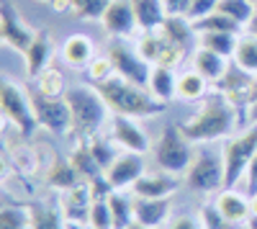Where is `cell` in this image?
I'll list each match as a JSON object with an SVG mask.
<instances>
[{
	"instance_id": "cell-28",
	"label": "cell",
	"mask_w": 257,
	"mask_h": 229,
	"mask_svg": "<svg viewBox=\"0 0 257 229\" xmlns=\"http://www.w3.org/2000/svg\"><path fill=\"white\" fill-rule=\"evenodd\" d=\"M67 157H70V162L75 165V170H77L85 180H93V178L103 175V168L98 165V160L93 157L88 139H75V147H72V152H70Z\"/></svg>"
},
{
	"instance_id": "cell-12",
	"label": "cell",
	"mask_w": 257,
	"mask_h": 229,
	"mask_svg": "<svg viewBox=\"0 0 257 229\" xmlns=\"http://www.w3.org/2000/svg\"><path fill=\"white\" fill-rule=\"evenodd\" d=\"M254 80H257V77L247 75L244 70H239V67L231 62L229 70H226V75L216 82V85H213V90H219L221 95H226L237 111H244V113H247L249 103L254 100Z\"/></svg>"
},
{
	"instance_id": "cell-15",
	"label": "cell",
	"mask_w": 257,
	"mask_h": 229,
	"mask_svg": "<svg viewBox=\"0 0 257 229\" xmlns=\"http://www.w3.org/2000/svg\"><path fill=\"white\" fill-rule=\"evenodd\" d=\"M100 26L111 39H128L132 36L139 29L132 0H111L108 11L100 18Z\"/></svg>"
},
{
	"instance_id": "cell-39",
	"label": "cell",
	"mask_w": 257,
	"mask_h": 229,
	"mask_svg": "<svg viewBox=\"0 0 257 229\" xmlns=\"http://www.w3.org/2000/svg\"><path fill=\"white\" fill-rule=\"evenodd\" d=\"M88 80L93 82V85H98V82H105V80H111L116 75V67H113V62L108 54H98L90 65H88Z\"/></svg>"
},
{
	"instance_id": "cell-2",
	"label": "cell",
	"mask_w": 257,
	"mask_h": 229,
	"mask_svg": "<svg viewBox=\"0 0 257 229\" xmlns=\"http://www.w3.org/2000/svg\"><path fill=\"white\" fill-rule=\"evenodd\" d=\"M98 93L103 95L105 106L111 108V113L118 116H132V119H155L160 113H165L167 103L157 100L149 88L137 85V82H128L118 75H113L111 80L98 82Z\"/></svg>"
},
{
	"instance_id": "cell-11",
	"label": "cell",
	"mask_w": 257,
	"mask_h": 229,
	"mask_svg": "<svg viewBox=\"0 0 257 229\" xmlns=\"http://www.w3.org/2000/svg\"><path fill=\"white\" fill-rule=\"evenodd\" d=\"M108 137L118 144V150H126V152H139V155H147L152 150V142H149V134L142 129L139 119H132V116H118V113H111V121H108Z\"/></svg>"
},
{
	"instance_id": "cell-53",
	"label": "cell",
	"mask_w": 257,
	"mask_h": 229,
	"mask_svg": "<svg viewBox=\"0 0 257 229\" xmlns=\"http://www.w3.org/2000/svg\"><path fill=\"white\" fill-rule=\"evenodd\" d=\"M39 3H52V0H39Z\"/></svg>"
},
{
	"instance_id": "cell-9",
	"label": "cell",
	"mask_w": 257,
	"mask_h": 229,
	"mask_svg": "<svg viewBox=\"0 0 257 229\" xmlns=\"http://www.w3.org/2000/svg\"><path fill=\"white\" fill-rule=\"evenodd\" d=\"M105 54L111 57L118 77H123L128 82H137V85H144V88L149 85L152 65H149V62L137 52V47H128V44H123V39H116Z\"/></svg>"
},
{
	"instance_id": "cell-37",
	"label": "cell",
	"mask_w": 257,
	"mask_h": 229,
	"mask_svg": "<svg viewBox=\"0 0 257 229\" xmlns=\"http://www.w3.org/2000/svg\"><path fill=\"white\" fill-rule=\"evenodd\" d=\"M0 229H31V211L29 206L8 203L0 209Z\"/></svg>"
},
{
	"instance_id": "cell-3",
	"label": "cell",
	"mask_w": 257,
	"mask_h": 229,
	"mask_svg": "<svg viewBox=\"0 0 257 229\" xmlns=\"http://www.w3.org/2000/svg\"><path fill=\"white\" fill-rule=\"evenodd\" d=\"M64 100L70 103V111H72V137L75 139H90L108 127L111 108L105 106V100L95 85L67 88Z\"/></svg>"
},
{
	"instance_id": "cell-19",
	"label": "cell",
	"mask_w": 257,
	"mask_h": 229,
	"mask_svg": "<svg viewBox=\"0 0 257 229\" xmlns=\"http://www.w3.org/2000/svg\"><path fill=\"white\" fill-rule=\"evenodd\" d=\"M173 203L170 198H137L134 196V219L149 229H160L170 221Z\"/></svg>"
},
{
	"instance_id": "cell-14",
	"label": "cell",
	"mask_w": 257,
	"mask_h": 229,
	"mask_svg": "<svg viewBox=\"0 0 257 229\" xmlns=\"http://www.w3.org/2000/svg\"><path fill=\"white\" fill-rule=\"evenodd\" d=\"M59 209L67 219V224H88L90 219V206H93V188L90 180H80L72 188L57 193Z\"/></svg>"
},
{
	"instance_id": "cell-36",
	"label": "cell",
	"mask_w": 257,
	"mask_h": 229,
	"mask_svg": "<svg viewBox=\"0 0 257 229\" xmlns=\"http://www.w3.org/2000/svg\"><path fill=\"white\" fill-rule=\"evenodd\" d=\"M219 13L229 16L231 21H237L239 26H249V21L254 16V0H219Z\"/></svg>"
},
{
	"instance_id": "cell-16",
	"label": "cell",
	"mask_w": 257,
	"mask_h": 229,
	"mask_svg": "<svg viewBox=\"0 0 257 229\" xmlns=\"http://www.w3.org/2000/svg\"><path fill=\"white\" fill-rule=\"evenodd\" d=\"M213 203H216V209L221 211V216L237 229V226H247L249 221V198L247 193L237 191V188H224L213 196Z\"/></svg>"
},
{
	"instance_id": "cell-23",
	"label": "cell",
	"mask_w": 257,
	"mask_h": 229,
	"mask_svg": "<svg viewBox=\"0 0 257 229\" xmlns=\"http://www.w3.org/2000/svg\"><path fill=\"white\" fill-rule=\"evenodd\" d=\"M29 211H31V229H70L67 219L59 209V198L31 203Z\"/></svg>"
},
{
	"instance_id": "cell-33",
	"label": "cell",
	"mask_w": 257,
	"mask_h": 229,
	"mask_svg": "<svg viewBox=\"0 0 257 229\" xmlns=\"http://www.w3.org/2000/svg\"><path fill=\"white\" fill-rule=\"evenodd\" d=\"M196 34H206V31H221V34H244V26H239L237 21H231L229 16L213 11L208 16H203L201 21H193Z\"/></svg>"
},
{
	"instance_id": "cell-48",
	"label": "cell",
	"mask_w": 257,
	"mask_h": 229,
	"mask_svg": "<svg viewBox=\"0 0 257 229\" xmlns=\"http://www.w3.org/2000/svg\"><path fill=\"white\" fill-rule=\"evenodd\" d=\"M247 198H249V214H252L249 219H252V221H257V191H254V193H249Z\"/></svg>"
},
{
	"instance_id": "cell-4",
	"label": "cell",
	"mask_w": 257,
	"mask_h": 229,
	"mask_svg": "<svg viewBox=\"0 0 257 229\" xmlns=\"http://www.w3.org/2000/svg\"><path fill=\"white\" fill-rule=\"evenodd\" d=\"M152 155L157 170H165L170 175H185L193 157H196V147L183 134L180 124H167L160 137L152 142Z\"/></svg>"
},
{
	"instance_id": "cell-34",
	"label": "cell",
	"mask_w": 257,
	"mask_h": 229,
	"mask_svg": "<svg viewBox=\"0 0 257 229\" xmlns=\"http://www.w3.org/2000/svg\"><path fill=\"white\" fill-rule=\"evenodd\" d=\"M165 47H167V41H165V36H162L160 31H142V36H139V41H137V52H139L152 67L160 62Z\"/></svg>"
},
{
	"instance_id": "cell-27",
	"label": "cell",
	"mask_w": 257,
	"mask_h": 229,
	"mask_svg": "<svg viewBox=\"0 0 257 229\" xmlns=\"http://www.w3.org/2000/svg\"><path fill=\"white\" fill-rule=\"evenodd\" d=\"M132 6H134L139 31H157L162 21L167 18L165 0H132Z\"/></svg>"
},
{
	"instance_id": "cell-31",
	"label": "cell",
	"mask_w": 257,
	"mask_h": 229,
	"mask_svg": "<svg viewBox=\"0 0 257 229\" xmlns=\"http://www.w3.org/2000/svg\"><path fill=\"white\" fill-rule=\"evenodd\" d=\"M111 203V216H113V229H128L137 219H134V198L126 191H113L108 196Z\"/></svg>"
},
{
	"instance_id": "cell-41",
	"label": "cell",
	"mask_w": 257,
	"mask_h": 229,
	"mask_svg": "<svg viewBox=\"0 0 257 229\" xmlns=\"http://www.w3.org/2000/svg\"><path fill=\"white\" fill-rule=\"evenodd\" d=\"M198 219H201V226L203 229H234L224 216H221V211L216 209V203H203L201 209H198Z\"/></svg>"
},
{
	"instance_id": "cell-1",
	"label": "cell",
	"mask_w": 257,
	"mask_h": 229,
	"mask_svg": "<svg viewBox=\"0 0 257 229\" xmlns=\"http://www.w3.org/2000/svg\"><path fill=\"white\" fill-rule=\"evenodd\" d=\"M237 124L239 111L231 106V100L219 90H211L198 108L180 121V129L193 144H216L237 134Z\"/></svg>"
},
{
	"instance_id": "cell-32",
	"label": "cell",
	"mask_w": 257,
	"mask_h": 229,
	"mask_svg": "<svg viewBox=\"0 0 257 229\" xmlns=\"http://www.w3.org/2000/svg\"><path fill=\"white\" fill-rule=\"evenodd\" d=\"M242 34H221V31H206V34H198V47H206L211 52H216L226 59L234 57V49H237V41H239Z\"/></svg>"
},
{
	"instance_id": "cell-20",
	"label": "cell",
	"mask_w": 257,
	"mask_h": 229,
	"mask_svg": "<svg viewBox=\"0 0 257 229\" xmlns=\"http://www.w3.org/2000/svg\"><path fill=\"white\" fill-rule=\"evenodd\" d=\"M52 52H54V41H52V34L44 31V29H39L34 41H31V47L26 49L24 59H26V75L29 80L39 77L41 70H47L52 65Z\"/></svg>"
},
{
	"instance_id": "cell-50",
	"label": "cell",
	"mask_w": 257,
	"mask_h": 229,
	"mask_svg": "<svg viewBox=\"0 0 257 229\" xmlns=\"http://www.w3.org/2000/svg\"><path fill=\"white\" fill-rule=\"evenodd\" d=\"M70 229H95V226H90V224H70Z\"/></svg>"
},
{
	"instance_id": "cell-8",
	"label": "cell",
	"mask_w": 257,
	"mask_h": 229,
	"mask_svg": "<svg viewBox=\"0 0 257 229\" xmlns=\"http://www.w3.org/2000/svg\"><path fill=\"white\" fill-rule=\"evenodd\" d=\"M31 100H34V113L41 129H47L57 137H72V111L64 95L49 98V95L31 93Z\"/></svg>"
},
{
	"instance_id": "cell-21",
	"label": "cell",
	"mask_w": 257,
	"mask_h": 229,
	"mask_svg": "<svg viewBox=\"0 0 257 229\" xmlns=\"http://www.w3.org/2000/svg\"><path fill=\"white\" fill-rule=\"evenodd\" d=\"M190 65H193V70H196L198 75H203L211 85H216V82L226 75L231 59H226V57H221L216 52H211L206 47H196L193 54H190Z\"/></svg>"
},
{
	"instance_id": "cell-47",
	"label": "cell",
	"mask_w": 257,
	"mask_h": 229,
	"mask_svg": "<svg viewBox=\"0 0 257 229\" xmlns=\"http://www.w3.org/2000/svg\"><path fill=\"white\" fill-rule=\"evenodd\" d=\"M244 119H247V124H257V98L249 103V108H247Z\"/></svg>"
},
{
	"instance_id": "cell-54",
	"label": "cell",
	"mask_w": 257,
	"mask_h": 229,
	"mask_svg": "<svg viewBox=\"0 0 257 229\" xmlns=\"http://www.w3.org/2000/svg\"><path fill=\"white\" fill-rule=\"evenodd\" d=\"M254 3H257V0H254Z\"/></svg>"
},
{
	"instance_id": "cell-13",
	"label": "cell",
	"mask_w": 257,
	"mask_h": 229,
	"mask_svg": "<svg viewBox=\"0 0 257 229\" xmlns=\"http://www.w3.org/2000/svg\"><path fill=\"white\" fill-rule=\"evenodd\" d=\"M144 173H147L144 155L121 150V152H118V157L111 162V168L105 170L103 175L108 178V183L113 185L116 191H132V188H134V183H137Z\"/></svg>"
},
{
	"instance_id": "cell-38",
	"label": "cell",
	"mask_w": 257,
	"mask_h": 229,
	"mask_svg": "<svg viewBox=\"0 0 257 229\" xmlns=\"http://www.w3.org/2000/svg\"><path fill=\"white\" fill-rule=\"evenodd\" d=\"M111 0H72V16L82 21H100Z\"/></svg>"
},
{
	"instance_id": "cell-30",
	"label": "cell",
	"mask_w": 257,
	"mask_h": 229,
	"mask_svg": "<svg viewBox=\"0 0 257 229\" xmlns=\"http://www.w3.org/2000/svg\"><path fill=\"white\" fill-rule=\"evenodd\" d=\"M34 82V93L39 95H49V98H62L67 93V85H64V75L57 65H49L47 70H41L39 77L31 80Z\"/></svg>"
},
{
	"instance_id": "cell-35",
	"label": "cell",
	"mask_w": 257,
	"mask_h": 229,
	"mask_svg": "<svg viewBox=\"0 0 257 229\" xmlns=\"http://www.w3.org/2000/svg\"><path fill=\"white\" fill-rule=\"evenodd\" d=\"M88 144H90V152H93V157L98 160V165L103 168V173L111 168V162L118 157V144L111 139V137H103V132L100 134H95V137H90L88 139Z\"/></svg>"
},
{
	"instance_id": "cell-22",
	"label": "cell",
	"mask_w": 257,
	"mask_h": 229,
	"mask_svg": "<svg viewBox=\"0 0 257 229\" xmlns=\"http://www.w3.org/2000/svg\"><path fill=\"white\" fill-rule=\"evenodd\" d=\"M157 31L165 36L167 44L180 47V49H188L193 41H198V34L193 29V21H188L185 16H167Z\"/></svg>"
},
{
	"instance_id": "cell-6",
	"label": "cell",
	"mask_w": 257,
	"mask_h": 229,
	"mask_svg": "<svg viewBox=\"0 0 257 229\" xmlns=\"http://www.w3.org/2000/svg\"><path fill=\"white\" fill-rule=\"evenodd\" d=\"M224 155V188H239L247 165L257 155V124H247L221 144Z\"/></svg>"
},
{
	"instance_id": "cell-17",
	"label": "cell",
	"mask_w": 257,
	"mask_h": 229,
	"mask_svg": "<svg viewBox=\"0 0 257 229\" xmlns=\"http://www.w3.org/2000/svg\"><path fill=\"white\" fill-rule=\"evenodd\" d=\"M178 191V175H170L165 170L144 173L132 188V196L137 198H173Z\"/></svg>"
},
{
	"instance_id": "cell-46",
	"label": "cell",
	"mask_w": 257,
	"mask_h": 229,
	"mask_svg": "<svg viewBox=\"0 0 257 229\" xmlns=\"http://www.w3.org/2000/svg\"><path fill=\"white\" fill-rule=\"evenodd\" d=\"M52 11L57 13H72V0H52Z\"/></svg>"
},
{
	"instance_id": "cell-52",
	"label": "cell",
	"mask_w": 257,
	"mask_h": 229,
	"mask_svg": "<svg viewBox=\"0 0 257 229\" xmlns=\"http://www.w3.org/2000/svg\"><path fill=\"white\" fill-rule=\"evenodd\" d=\"M254 98H257V80H254Z\"/></svg>"
},
{
	"instance_id": "cell-7",
	"label": "cell",
	"mask_w": 257,
	"mask_h": 229,
	"mask_svg": "<svg viewBox=\"0 0 257 229\" xmlns=\"http://www.w3.org/2000/svg\"><path fill=\"white\" fill-rule=\"evenodd\" d=\"M0 108H3V119L8 124H13L18 137L29 139L39 129L31 93H26V88L18 85L11 77H3V82H0Z\"/></svg>"
},
{
	"instance_id": "cell-49",
	"label": "cell",
	"mask_w": 257,
	"mask_h": 229,
	"mask_svg": "<svg viewBox=\"0 0 257 229\" xmlns=\"http://www.w3.org/2000/svg\"><path fill=\"white\" fill-rule=\"evenodd\" d=\"M244 31H249V34H254V36H257V3H254V16H252V21H249V26H247Z\"/></svg>"
},
{
	"instance_id": "cell-26",
	"label": "cell",
	"mask_w": 257,
	"mask_h": 229,
	"mask_svg": "<svg viewBox=\"0 0 257 229\" xmlns=\"http://www.w3.org/2000/svg\"><path fill=\"white\" fill-rule=\"evenodd\" d=\"M80 180H85V178L75 170V165L70 162V157H54L52 160L49 170H47V183L52 185L57 193L72 188V185H77Z\"/></svg>"
},
{
	"instance_id": "cell-10",
	"label": "cell",
	"mask_w": 257,
	"mask_h": 229,
	"mask_svg": "<svg viewBox=\"0 0 257 229\" xmlns=\"http://www.w3.org/2000/svg\"><path fill=\"white\" fill-rule=\"evenodd\" d=\"M36 31L39 29H31L26 24V18L18 13V8L11 3V0H3V6H0V39H3L6 47L26 54Z\"/></svg>"
},
{
	"instance_id": "cell-43",
	"label": "cell",
	"mask_w": 257,
	"mask_h": 229,
	"mask_svg": "<svg viewBox=\"0 0 257 229\" xmlns=\"http://www.w3.org/2000/svg\"><path fill=\"white\" fill-rule=\"evenodd\" d=\"M165 229H203V226H201L198 214H196V216H193V214H180V216L170 219Z\"/></svg>"
},
{
	"instance_id": "cell-24",
	"label": "cell",
	"mask_w": 257,
	"mask_h": 229,
	"mask_svg": "<svg viewBox=\"0 0 257 229\" xmlns=\"http://www.w3.org/2000/svg\"><path fill=\"white\" fill-rule=\"evenodd\" d=\"M211 88H213L211 82L190 67V70H185V72L178 75V90H175V98L183 100V103H201V100L211 93Z\"/></svg>"
},
{
	"instance_id": "cell-25",
	"label": "cell",
	"mask_w": 257,
	"mask_h": 229,
	"mask_svg": "<svg viewBox=\"0 0 257 229\" xmlns=\"http://www.w3.org/2000/svg\"><path fill=\"white\" fill-rule=\"evenodd\" d=\"M149 93H152L157 100L170 103L175 100V90H178V75L175 67H165V65H155L152 75H149Z\"/></svg>"
},
{
	"instance_id": "cell-51",
	"label": "cell",
	"mask_w": 257,
	"mask_h": 229,
	"mask_svg": "<svg viewBox=\"0 0 257 229\" xmlns=\"http://www.w3.org/2000/svg\"><path fill=\"white\" fill-rule=\"evenodd\" d=\"M128 229H149V226H144V224H137V221H134V224L128 226Z\"/></svg>"
},
{
	"instance_id": "cell-44",
	"label": "cell",
	"mask_w": 257,
	"mask_h": 229,
	"mask_svg": "<svg viewBox=\"0 0 257 229\" xmlns=\"http://www.w3.org/2000/svg\"><path fill=\"white\" fill-rule=\"evenodd\" d=\"M239 188H242V193H247V196L257 191V155H254L252 162L247 165V173H244V180H242Z\"/></svg>"
},
{
	"instance_id": "cell-29",
	"label": "cell",
	"mask_w": 257,
	"mask_h": 229,
	"mask_svg": "<svg viewBox=\"0 0 257 229\" xmlns=\"http://www.w3.org/2000/svg\"><path fill=\"white\" fill-rule=\"evenodd\" d=\"M231 62H234L239 70H244L247 75L257 77V36H254V34L244 31V34L239 36Z\"/></svg>"
},
{
	"instance_id": "cell-40",
	"label": "cell",
	"mask_w": 257,
	"mask_h": 229,
	"mask_svg": "<svg viewBox=\"0 0 257 229\" xmlns=\"http://www.w3.org/2000/svg\"><path fill=\"white\" fill-rule=\"evenodd\" d=\"M88 224L95 226V229H113V216H111V203H108V198H93Z\"/></svg>"
},
{
	"instance_id": "cell-42",
	"label": "cell",
	"mask_w": 257,
	"mask_h": 229,
	"mask_svg": "<svg viewBox=\"0 0 257 229\" xmlns=\"http://www.w3.org/2000/svg\"><path fill=\"white\" fill-rule=\"evenodd\" d=\"M219 8V0H193V6L188 11V21H201L203 16L213 13Z\"/></svg>"
},
{
	"instance_id": "cell-5",
	"label": "cell",
	"mask_w": 257,
	"mask_h": 229,
	"mask_svg": "<svg viewBox=\"0 0 257 229\" xmlns=\"http://www.w3.org/2000/svg\"><path fill=\"white\" fill-rule=\"evenodd\" d=\"M185 188L193 193H213L224 191V155L216 144H201L196 147L190 168L185 173Z\"/></svg>"
},
{
	"instance_id": "cell-45",
	"label": "cell",
	"mask_w": 257,
	"mask_h": 229,
	"mask_svg": "<svg viewBox=\"0 0 257 229\" xmlns=\"http://www.w3.org/2000/svg\"><path fill=\"white\" fill-rule=\"evenodd\" d=\"M190 6H193V0H165L167 16H185V18H188Z\"/></svg>"
},
{
	"instance_id": "cell-18",
	"label": "cell",
	"mask_w": 257,
	"mask_h": 229,
	"mask_svg": "<svg viewBox=\"0 0 257 229\" xmlns=\"http://www.w3.org/2000/svg\"><path fill=\"white\" fill-rule=\"evenodd\" d=\"M59 57L67 67L72 70H88V65L98 57L95 54V44L88 34H72L64 39V44L59 49Z\"/></svg>"
}]
</instances>
